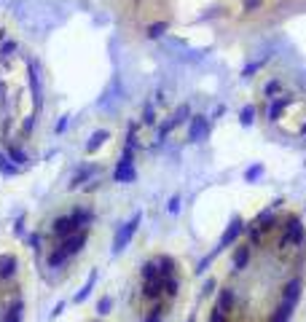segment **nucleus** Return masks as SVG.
Masks as SVG:
<instances>
[{
	"mask_svg": "<svg viewBox=\"0 0 306 322\" xmlns=\"http://www.w3.org/2000/svg\"><path fill=\"white\" fill-rule=\"evenodd\" d=\"M110 309H113V295H102V298L97 301V314L105 317V314H110Z\"/></svg>",
	"mask_w": 306,
	"mask_h": 322,
	"instance_id": "obj_14",
	"label": "nucleus"
},
{
	"mask_svg": "<svg viewBox=\"0 0 306 322\" xmlns=\"http://www.w3.org/2000/svg\"><path fill=\"white\" fill-rule=\"evenodd\" d=\"M32 127H35V116H30V118H27V121H24V129H27V132H30V129H32Z\"/></svg>",
	"mask_w": 306,
	"mask_h": 322,
	"instance_id": "obj_26",
	"label": "nucleus"
},
{
	"mask_svg": "<svg viewBox=\"0 0 306 322\" xmlns=\"http://www.w3.org/2000/svg\"><path fill=\"white\" fill-rule=\"evenodd\" d=\"M143 322H161V312H158V309H153V312H151Z\"/></svg>",
	"mask_w": 306,
	"mask_h": 322,
	"instance_id": "obj_21",
	"label": "nucleus"
},
{
	"mask_svg": "<svg viewBox=\"0 0 306 322\" xmlns=\"http://www.w3.org/2000/svg\"><path fill=\"white\" fill-rule=\"evenodd\" d=\"M22 320H24V298L16 295L14 301H8L5 312L0 314V322H22Z\"/></svg>",
	"mask_w": 306,
	"mask_h": 322,
	"instance_id": "obj_6",
	"label": "nucleus"
},
{
	"mask_svg": "<svg viewBox=\"0 0 306 322\" xmlns=\"http://www.w3.org/2000/svg\"><path fill=\"white\" fill-rule=\"evenodd\" d=\"M65 306H68V304H65V301H59V304L54 306V312H51V320H57V317H59V314H62V312H65Z\"/></svg>",
	"mask_w": 306,
	"mask_h": 322,
	"instance_id": "obj_22",
	"label": "nucleus"
},
{
	"mask_svg": "<svg viewBox=\"0 0 306 322\" xmlns=\"http://www.w3.org/2000/svg\"><path fill=\"white\" fill-rule=\"evenodd\" d=\"M140 220H143V215H132V220H126L121 228L116 231V239H113V255H118V253H124V247L132 242V236L137 234V228H140Z\"/></svg>",
	"mask_w": 306,
	"mask_h": 322,
	"instance_id": "obj_3",
	"label": "nucleus"
},
{
	"mask_svg": "<svg viewBox=\"0 0 306 322\" xmlns=\"http://www.w3.org/2000/svg\"><path fill=\"white\" fill-rule=\"evenodd\" d=\"M5 156H8V159L14 161L16 167H22V164H27V161H30L24 150H19V148H14V145H8V142H5Z\"/></svg>",
	"mask_w": 306,
	"mask_h": 322,
	"instance_id": "obj_11",
	"label": "nucleus"
},
{
	"mask_svg": "<svg viewBox=\"0 0 306 322\" xmlns=\"http://www.w3.org/2000/svg\"><path fill=\"white\" fill-rule=\"evenodd\" d=\"M14 234H16V236H22V234H24V215H19V218H16V226H14Z\"/></svg>",
	"mask_w": 306,
	"mask_h": 322,
	"instance_id": "obj_20",
	"label": "nucleus"
},
{
	"mask_svg": "<svg viewBox=\"0 0 306 322\" xmlns=\"http://www.w3.org/2000/svg\"><path fill=\"white\" fill-rule=\"evenodd\" d=\"M210 132V121L204 116H194L191 118V127H188V140L191 142H199V140H204Z\"/></svg>",
	"mask_w": 306,
	"mask_h": 322,
	"instance_id": "obj_7",
	"label": "nucleus"
},
{
	"mask_svg": "<svg viewBox=\"0 0 306 322\" xmlns=\"http://www.w3.org/2000/svg\"><path fill=\"white\" fill-rule=\"evenodd\" d=\"M261 172H263V167H255V169H250V172H247V180H255V177L261 175Z\"/></svg>",
	"mask_w": 306,
	"mask_h": 322,
	"instance_id": "obj_24",
	"label": "nucleus"
},
{
	"mask_svg": "<svg viewBox=\"0 0 306 322\" xmlns=\"http://www.w3.org/2000/svg\"><path fill=\"white\" fill-rule=\"evenodd\" d=\"M252 118H255V108H244L242 110V124H252Z\"/></svg>",
	"mask_w": 306,
	"mask_h": 322,
	"instance_id": "obj_19",
	"label": "nucleus"
},
{
	"mask_svg": "<svg viewBox=\"0 0 306 322\" xmlns=\"http://www.w3.org/2000/svg\"><path fill=\"white\" fill-rule=\"evenodd\" d=\"M97 277H99L97 271H91L89 277H86L83 287H81V290H78L76 295H73V304H83V301L89 298V295H91V290H94V285H97Z\"/></svg>",
	"mask_w": 306,
	"mask_h": 322,
	"instance_id": "obj_10",
	"label": "nucleus"
},
{
	"mask_svg": "<svg viewBox=\"0 0 306 322\" xmlns=\"http://www.w3.org/2000/svg\"><path fill=\"white\" fill-rule=\"evenodd\" d=\"M16 51V43L14 41H5L3 46H0V59H5V57H11Z\"/></svg>",
	"mask_w": 306,
	"mask_h": 322,
	"instance_id": "obj_16",
	"label": "nucleus"
},
{
	"mask_svg": "<svg viewBox=\"0 0 306 322\" xmlns=\"http://www.w3.org/2000/svg\"><path fill=\"white\" fill-rule=\"evenodd\" d=\"M164 30H167V24H164V22H158V24H151L148 35H151V38H158V35H164Z\"/></svg>",
	"mask_w": 306,
	"mask_h": 322,
	"instance_id": "obj_17",
	"label": "nucleus"
},
{
	"mask_svg": "<svg viewBox=\"0 0 306 322\" xmlns=\"http://www.w3.org/2000/svg\"><path fill=\"white\" fill-rule=\"evenodd\" d=\"M97 172H99V167H94V164H89V167H81L76 175H73V180L68 183V188H70V191H73V188H81L83 183L89 180V177H94Z\"/></svg>",
	"mask_w": 306,
	"mask_h": 322,
	"instance_id": "obj_9",
	"label": "nucleus"
},
{
	"mask_svg": "<svg viewBox=\"0 0 306 322\" xmlns=\"http://www.w3.org/2000/svg\"><path fill=\"white\" fill-rule=\"evenodd\" d=\"M27 245L35 250V253H43V239H41V234H35L32 231L30 236H27Z\"/></svg>",
	"mask_w": 306,
	"mask_h": 322,
	"instance_id": "obj_15",
	"label": "nucleus"
},
{
	"mask_svg": "<svg viewBox=\"0 0 306 322\" xmlns=\"http://www.w3.org/2000/svg\"><path fill=\"white\" fill-rule=\"evenodd\" d=\"M91 220H94V212H91V209L76 207L73 212L59 215V218L51 223V236H54V242H62V239H68V236H73L76 231L89 228Z\"/></svg>",
	"mask_w": 306,
	"mask_h": 322,
	"instance_id": "obj_1",
	"label": "nucleus"
},
{
	"mask_svg": "<svg viewBox=\"0 0 306 322\" xmlns=\"http://www.w3.org/2000/svg\"><path fill=\"white\" fill-rule=\"evenodd\" d=\"M244 260H247V247H242V250H239V253H236V260H234V266H236V268H242V266H244Z\"/></svg>",
	"mask_w": 306,
	"mask_h": 322,
	"instance_id": "obj_18",
	"label": "nucleus"
},
{
	"mask_svg": "<svg viewBox=\"0 0 306 322\" xmlns=\"http://www.w3.org/2000/svg\"><path fill=\"white\" fill-rule=\"evenodd\" d=\"M16 268H19V263H16L14 255H8V253L0 255V282L14 279V277H16Z\"/></svg>",
	"mask_w": 306,
	"mask_h": 322,
	"instance_id": "obj_8",
	"label": "nucleus"
},
{
	"mask_svg": "<svg viewBox=\"0 0 306 322\" xmlns=\"http://www.w3.org/2000/svg\"><path fill=\"white\" fill-rule=\"evenodd\" d=\"M177 209H180V196H172V201H169V212L175 215Z\"/></svg>",
	"mask_w": 306,
	"mask_h": 322,
	"instance_id": "obj_23",
	"label": "nucleus"
},
{
	"mask_svg": "<svg viewBox=\"0 0 306 322\" xmlns=\"http://www.w3.org/2000/svg\"><path fill=\"white\" fill-rule=\"evenodd\" d=\"M113 177H116V183H132L137 177V169H135V164H132V148L124 150V156H121V161H118Z\"/></svg>",
	"mask_w": 306,
	"mask_h": 322,
	"instance_id": "obj_5",
	"label": "nucleus"
},
{
	"mask_svg": "<svg viewBox=\"0 0 306 322\" xmlns=\"http://www.w3.org/2000/svg\"><path fill=\"white\" fill-rule=\"evenodd\" d=\"M27 81L32 89V105H35V113H38L43 108V86H41V64H38V59L27 62Z\"/></svg>",
	"mask_w": 306,
	"mask_h": 322,
	"instance_id": "obj_4",
	"label": "nucleus"
},
{
	"mask_svg": "<svg viewBox=\"0 0 306 322\" xmlns=\"http://www.w3.org/2000/svg\"><path fill=\"white\" fill-rule=\"evenodd\" d=\"M0 175H3V177L19 175V167H16V164H11V159L5 153H0Z\"/></svg>",
	"mask_w": 306,
	"mask_h": 322,
	"instance_id": "obj_12",
	"label": "nucleus"
},
{
	"mask_svg": "<svg viewBox=\"0 0 306 322\" xmlns=\"http://www.w3.org/2000/svg\"><path fill=\"white\" fill-rule=\"evenodd\" d=\"M65 127H68V116H62V121L57 124V132H65Z\"/></svg>",
	"mask_w": 306,
	"mask_h": 322,
	"instance_id": "obj_25",
	"label": "nucleus"
},
{
	"mask_svg": "<svg viewBox=\"0 0 306 322\" xmlns=\"http://www.w3.org/2000/svg\"><path fill=\"white\" fill-rule=\"evenodd\" d=\"M86 239H89V231H76L73 236H68V239L57 242L54 247H51V253L46 255V263H49V268H62L68 260L73 258V255H78L86 245Z\"/></svg>",
	"mask_w": 306,
	"mask_h": 322,
	"instance_id": "obj_2",
	"label": "nucleus"
},
{
	"mask_svg": "<svg viewBox=\"0 0 306 322\" xmlns=\"http://www.w3.org/2000/svg\"><path fill=\"white\" fill-rule=\"evenodd\" d=\"M108 132H105V129H99V132H94V134H91V140L89 142H86V150H89V153H94V150L99 148V145H102V142L105 140H108Z\"/></svg>",
	"mask_w": 306,
	"mask_h": 322,
	"instance_id": "obj_13",
	"label": "nucleus"
}]
</instances>
